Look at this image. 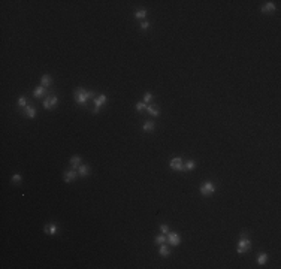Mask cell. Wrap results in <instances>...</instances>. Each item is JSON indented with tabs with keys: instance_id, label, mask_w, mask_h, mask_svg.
<instances>
[{
	"instance_id": "1",
	"label": "cell",
	"mask_w": 281,
	"mask_h": 269,
	"mask_svg": "<svg viewBox=\"0 0 281 269\" xmlns=\"http://www.w3.org/2000/svg\"><path fill=\"white\" fill-rule=\"evenodd\" d=\"M91 97H96V94L93 91H87V90H84V88L75 90V102L78 105H87V102Z\"/></svg>"
},
{
	"instance_id": "2",
	"label": "cell",
	"mask_w": 281,
	"mask_h": 269,
	"mask_svg": "<svg viewBox=\"0 0 281 269\" xmlns=\"http://www.w3.org/2000/svg\"><path fill=\"white\" fill-rule=\"evenodd\" d=\"M250 248H251V241L248 238V233L242 232L241 233V238H239V242H238V253L239 254H244Z\"/></svg>"
},
{
	"instance_id": "3",
	"label": "cell",
	"mask_w": 281,
	"mask_h": 269,
	"mask_svg": "<svg viewBox=\"0 0 281 269\" xmlns=\"http://www.w3.org/2000/svg\"><path fill=\"white\" fill-rule=\"evenodd\" d=\"M57 103H58V97H57L55 94H48V96L45 97L43 108H45V109H53L54 106H57Z\"/></svg>"
},
{
	"instance_id": "4",
	"label": "cell",
	"mask_w": 281,
	"mask_h": 269,
	"mask_svg": "<svg viewBox=\"0 0 281 269\" xmlns=\"http://www.w3.org/2000/svg\"><path fill=\"white\" fill-rule=\"evenodd\" d=\"M214 191H215V185H214L211 181L203 182V185L200 187V193H202L203 196H210V195H212Z\"/></svg>"
},
{
	"instance_id": "5",
	"label": "cell",
	"mask_w": 281,
	"mask_h": 269,
	"mask_svg": "<svg viewBox=\"0 0 281 269\" xmlns=\"http://www.w3.org/2000/svg\"><path fill=\"white\" fill-rule=\"evenodd\" d=\"M93 100H94V109H93V112H94V114H97V112H99V109H100V106L106 103L108 97H106L105 94H100V96H97V97H96V99H93Z\"/></svg>"
},
{
	"instance_id": "6",
	"label": "cell",
	"mask_w": 281,
	"mask_h": 269,
	"mask_svg": "<svg viewBox=\"0 0 281 269\" xmlns=\"http://www.w3.org/2000/svg\"><path fill=\"white\" fill-rule=\"evenodd\" d=\"M168 242L171 244V245H179L181 244V238H179V235L175 232H169L168 233Z\"/></svg>"
},
{
	"instance_id": "7",
	"label": "cell",
	"mask_w": 281,
	"mask_h": 269,
	"mask_svg": "<svg viewBox=\"0 0 281 269\" xmlns=\"http://www.w3.org/2000/svg\"><path fill=\"white\" fill-rule=\"evenodd\" d=\"M171 167L174 171H184V164H182V159L181 157H174L171 160Z\"/></svg>"
},
{
	"instance_id": "8",
	"label": "cell",
	"mask_w": 281,
	"mask_h": 269,
	"mask_svg": "<svg viewBox=\"0 0 281 269\" xmlns=\"http://www.w3.org/2000/svg\"><path fill=\"white\" fill-rule=\"evenodd\" d=\"M76 177H78V172L75 169H70V171L64 172V181L66 182H72L73 179H76Z\"/></svg>"
},
{
	"instance_id": "9",
	"label": "cell",
	"mask_w": 281,
	"mask_h": 269,
	"mask_svg": "<svg viewBox=\"0 0 281 269\" xmlns=\"http://www.w3.org/2000/svg\"><path fill=\"white\" fill-rule=\"evenodd\" d=\"M43 232L47 233V235H55V233L58 232V227H57V224L51 223V224H47L43 227Z\"/></svg>"
},
{
	"instance_id": "10",
	"label": "cell",
	"mask_w": 281,
	"mask_h": 269,
	"mask_svg": "<svg viewBox=\"0 0 281 269\" xmlns=\"http://www.w3.org/2000/svg\"><path fill=\"white\" fill-rule=\"evenodd\" d=\"M24 114L29 117V118H35L36 117V108L33 105H27L24 108Z\"/></svg>"
},
{
	"instance_id": "11",
	"label": "cell",
	"mask_w": 281,
	"mask_h": 269,
	"mask_svg": "<svg viewBox=\"0 0 281 269\" xmlns=\"http://www.w3.org/2000/svg\"><path fill=\"white\" fill-rule=\"evenodd\" d=\"M78 174H79L81 177H88V175H90V166H88V164H81V166L78 167Z\"/></svg>"
},
{
	"instance_id": "12",
	"label": "cell",
	"mask_w": 281,
	"mask_h": 269,
	"mask_svg": "<svg viewBox=\"0 0 281 269\" xmlns=\"http://www.w3.org/2000/svg\"><path fill=\"white\" fill-rule=\"evenodd\" d=\"M147 111H148V114L153 115V117H157L158 114H160V109H158L157 105H148V106H147Z\"/></svg>"
},
{
	"instance_id": "13",
	"label": "cell",
	"mask_w": 281,
	"mask_h": 269,
	"mask_svg": "<svg viewBox=\"0 0 281 269\" xmlns=\"http://www.w3.org/2000/svg\"><path fill=\"white\" fill-rule=\"evenodd\" d=\"M70 166H72V169H78L81 166V157L79 156H73L70 159Z\"/></svg>"
},
{
	"instance_id": "14",
	"label": "cell",
	"mask_w": 281,
	"mask_h": 269,
	"mask_svg": "<svg viewBox=\"0 0 281 269\" xmlns=\"http://www.w3.org/2000/svg\"><path fill=\"white\" fill-rule=\"evenodd\" d=\"M51 84H53L51 76H50V75H43L42 79H40V85H42V87H50Z\"/></svg>"
},
{
	"instance_id": "15",
	"label": "cell",
	"mask_w": 281,
	"mask_h": 269,
	"mask_svg": "<svg viewBox=\"0 0 281 269\" xmlns=\"http://www.w3.org/2000/svg\"><path fill=\"white\" fill-rule=\"evenodd\" d=\"M160 256H161V257H169V256H171V250H169L168 245H165V244L160 245Z\"/></svg>"
},
{
	"instance_id": "16",
	"label": "cell",
	"mask_w": 281,
	"mask_h": 269,
	"mask_svg": "<svg viewBox=\"0 0 281 269\" xmlns=\"http://www.w3.org/2000/svg\"><path fill=\"white\" fill-rule=\"evenodd\" d=\"M274 11H275V5L272 2H268L263 8H262V12H274Z\"/></svg>"
},
{
	"instance_id": "17",
	"label": "cell",
	"mask_w": 281,
	"mask_h": 269,
	"mask_svg": "<svg viewBox=\"0 0 281 269\" xmlns=\"http://www.w3.org/2000/svg\"><path fill=\"white\" fill-rule=\"evenodd\" d=\"M43 94H45V87H42V85L36 87V90L33 91V96H35V97H42Z\"/></svg>"
},
{
	"instance_id": "18",
	"label": "cell",
	"mask_w": 281,
	"mask_h": 269,
	"mask_svg": "<svg viewBox=\"0 0 281 269\" xmlns=\"http://www.w3.org/2000/svg\"><path fill=\"white\" fill-rule=\"evenodd\" d=\"M154 127H156V124H154L153 121H145V123H144V130H145V132H153Z\"/></svg>"
},
{
	"instance_id": "19",
	"label": "cell",
	"mask_w": 281,
	"mask_h": 269,
	"mask_svg": "<svg viewBox=\"0 0 281 269\" xmlns=\"http://www.w3.org/2000/svg\"><path fill=\"white\" fill-rule=\"evenodd\" d=\"M266 262H268V254L266 253H260L259 257H257V263L259 265H265Z\"/></svg>"
},
{
	"instance_id": "20",
	"label": "cell",
	"mask_w": 281,
	"mask_h": 269,
	"mask_svg": "<svg viewBox=\"0 0 281 269\" xmlns=\"http://www.w3.org/2000/svg\"><path fill=\"white\" fill-rule=\"evenodd\" d=\"M147 17V9H139V11H136L135 12V18L136 19H142V18Z\"/></svg>"
},
{
	"instance_id": "21",
	"label": "cell",
	"mask_w": 281,
	"mask_h": 269,
	"mask_svg": "<svg viewBox=\"0 0 281 269\" xmlns=\"http://www.w3.org/2000/svg\"><path fill=\"white\" fill-rule=\"evenodd\" d=\"M18 106L19 108H26L27 106V97H26V96H21V97L18 99Z\"/></svg>"
},
{
	"instance_id": "22",
	"label": "cell",
	"mask_w": 281,
	"mask_h": 269,
	"mask_svg": "<svg viewBox=\"0 0 281 269\" xmlns=\"http://www.w3.org/2000/svg\"><path fill=\"white\" fill-rule=\"evenodd\" d=\"M165 242H168V238H166L165 235H160V236L156 238V244H157V245H161V244H165Z\"/></svg>"
},
{
	"instance_id": "23",
	"label": "cell",
	"mask_w": 281,
	"mask_h": 269,
	"mask_svg": "<svg viewBox=\"0 0 281 269\" xmlns=\"http://www.w3.org/2000/svg\"><path fill=\"white\" fill-rule=\"evenodd\" d=\"M194 166H196V163H194L193 160H189L187 163H186L184 169H186V171H193V169H194Z\"/></svg>"
},
{
	"instance_id": "24",
	"label": "cell",
	"mask_w": 281,
	"mask_h": 269,
	"mask_svg": "<svg viewBox=\"0 0 281 269\" xmlns=\"http://www.w3.org/2000/svg\"><path fill=\"white\" fill-rule=\"evenodd\" d=\"M147 106H148V103H145V102H139V103L136 105V109H138V112H144V111L147 109Z\"/></svg>"
},
{
	"instance_id": "25",
	"label": "cell",
	"mask_w": 281,
	"mask_h": 269,
	"mask_svg": "<svg viewBox=\"0 0 281 269\" xmlns=\"http://www.w3.org/2000/svg\"><path fill=\"white\" fill-rule=\"evenodd\" d=\"M148 29H150V21H142V22H140V30L145 32V30H148Z\"/></svg>"
},
{
	"instance_id": "26",
	"label": "cell",
	"mask_w": 281,
	"mask_h": 269,
	"mask_svg": "<svg viewBox=\"0 0 281 269\" xmlns=\"http://www.w3.org/2000/svg\"><path fill=\"white\" fill-rule=\"evenodd\" d=\"M153 99V94L151 93H145V96H144V102L145 103H150V100Z\"/></svg>"
},
{
	"instance_id": "27",
	"label": "cell",
	"mask_w": 281,
	"mask_h": 269,
	"mask_svg": "<svg viewBox=\"0 0 281 269\" xmlns=\"http://www.w3.org/2000/svg\"><path fill=\"white\" fill-rule=\"evenodd\" d=\"M160 230H161L163 235H166V233H169V226H168V224H161V226H160Z\"/></svg>"
},
{
	"instance_id": "28",
	"label": "cell",
	"mask_w": 281,
	"mask_h": 269,
	"mask_svg": "<svg viewBox=\"0 0 281 269\" xmlns=\"http://www.w3.org/2000/svg\"><path fill=\"white\" fill-rule=\"evenodd\" d=\"M21 179H23L21 175H14V177H12V181H14V182H19Z\"/></svg>"
}]
</instances>
